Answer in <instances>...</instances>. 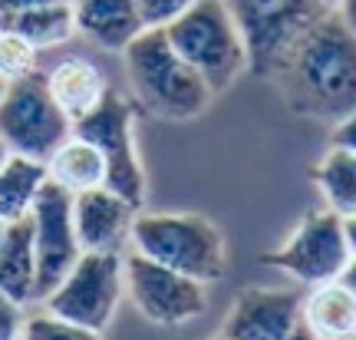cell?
Returning a JSON list of instances; mask_svg holds the SVG:
<instances>
[{"mask_svg": "<svg viewBox=\"0 0 356 340\" xmlns=\"http://www.w3.org/2000/svg\"><path fill=\"white\" fill-rule=\"evenodd\" d=\"M122 56L139 102L159 119L188 123L215 100L211 86L198 76V70H191L178 56L162 26H145L122 50Z\"/></svg>", "mask_w": 356, "mask_h": 340, "instance_id": "2", "label": "cell"}, {"mask_svg": "<svg viewBox=\"0 0 356 340\" xmlns=\"http://www.w3.org/2000/svg\"><path fill=\"white\" fill-rule=\"evenodd\" d=\"M337 13H340V20H343V24L356 33V0H340Z\"/></svg>", "mask_w": 356, "mask_h": 340, "instance_id": "28", "label": "cell"}, {"mask_svg": "<svg viewBox=\"0 0 356 340\" xmlns=\"http://www.w3.org/2000/svg\"><path fill=\"white\" fill-rule=\"evenodd\" d=\"M350 245H346L343 218L333 208H317L291 231V238L280 245L277 252H267L261 261L277 268L293 281L307 288L340 281L343 268L350 265Z\"/></svg>", "mask_w": 356, "mask_h": 340, "instance_id": "9", "label": "cell"}, {"mask_svg": "<svg viewBox=\"0 0 356 340\" xmlns=\"http://www.w3.org/2000/svg\"><path fill=\"white\" fill-rule=\"evenodd\" d=\"M132 205L113 189H89L73 195V231L83 252H122L132 228Z\"/></svg>", "mask_w": 356, "mask_h": 340, "instance_id": "13", "label": "cell"}, {"mask_svg": "<svg viewBox=\"0 0 356 340\" xmlns=\"http://www.w3.org/2000/svg\"><path fill=\"white\" fill-rule=\"evenodd\" d=\"M70 3L76 33L92 40L102 50L122 53L145 30L136 0H70Z\"/></svg>", "mask_w": 356, "mask_h": 340, "instance_id": "14", "label": "cell"}, {"mask_svg": "<svg viewBox=\"0 0 356 340\" xmlns=\"http://www.w3.org/2000/svg\"><path fill=\"white\" fill-rule=\"evenodd\" d=\"M47 86L70 123H79L83 116H89L109 93L102 70L96 63H89L86 56H63L47 73Z\"/></svg>", "mask_w": 356, "mask_h": 340, "instance_id": "15", "label": "cell"}, {"mask_svg": "<svg viewBox=\"0 0 356 340\" xmlns=\"http://www.w3.org/2000/svg\"><path fill=\"white\" fill-rule=\"evenodd\" d=\"M320 3H323L327 10H337V7H340V0H320Z\"/></svg>", "mask_w": 356, "mask_h": 340, "instance_id": "33", "label": "cell"}, {"mask_svg": "<svg viewBox=\"0 0 356 340\" xmlns=\"http://www.w3.org/2000/svg\"><path fill=\"white\" fill-rule=\"evenodd\" d=\"M284 340H317V337H314V334H310V330H307L304 324H297V327H293V330H291V334H287V337H284Z\"/></svg>", "mask_w": 356, "mask_h": 340, "instance_id": "31", "label": "cell"}, {"mask_svg": "<svg viewBox=\"0 0 356 340\" xmlns=\"http://www.w3.org/2000/svg\"><path fill=\"white\" fill-rule=\"evenodd\" d=\"M47 178H53L56 185H63L70 195L99 189V185H106V159H102V152L92 142L70 136L47 159Z\"/></svg>", "mask_w": 356, "mask_h": 340, "instance_id": "19", "label": "cell"}, {"mask_svg": "<svg viewBox=\"0 0 356 340\" xmlns=\"http://www.w3.org/2000/svg\"><path fill=\"white\" fill-rule=\"evenodd\" d=\"M0 294H7L17 304L37 301V258H33L30 215L10 222L0 241Z\"/></svg>", "mask_w": 356, "mask_h": 340, "instance_id": "16", "label": "cell"}, {"mask_svg": "<svg viewBox=\"0 0 356 340\" xmlns=\"http://www.w3.org/2000/svg\"><path fill=\"white\" fill-rule=\"evenodd\" d=\"M122 277H126V291L136 311L159 327L188 324L195 317H202L208 307V294H204L202 281L178 275L139 252L122 258Z\"/></svg>", "mask_w": 356, "mask_h": 340, "instance_id": "10", "label": "cell"}, {"mask_svg": "<svg viewBox=\"0 0 356 340\" xmlns=\"http://www.w3.org/2000/svg\"><path fill=\"white\" fill-rule=\"evenodd\" d=\"M162 30L178 56L198 70L215 96L248 73V47L225 0H198Z\"/></svg>", "mask_w": 356, "mask_h": 340, "instance_id": "4", "label": "cell"}, {"mask_svg": "<svg viewBox=\"0 0 356 340\" xmlns=\"http://www.w3.org/2000/svg\"><path fill=\"white\" fill-rule=\"evenodd\" d=\"M126 291L122 258L115 252H83L60 288L50 291L43 304L47 311L86 330H102L113 324L119 298Z\"/></svg>", "mask_w": 356, "mask_h": 340, "instance_id": "8", "label": "cell"}, {"mask_svg": "<svg viewBox=\"0 0 356 340\" xmlns=\"http://www.w3.org/2000/svg\"><path fill=\"white\" fill-rule=\"evenodd\" d=\"M340 284H343V288L356 298V258H350V265L343 268V275H340Z\"/></svg>", "mask_w": 356, "mask_h": 340, "instance_id": "29", "label": "cell"}, {"mask_svg": "<svg viewBox=\"0 0 356 340\" xmlns=\"http://www.w3.org/2000/svg\"><path fill=\"white\" fill-rule=\"evenodd\" d=\"M129 238L136 252L152 258L159 265L172 268L178 275H188L202 284H211L228 271V248L221 228L195 212L175 215H136Z\"/></svg>", "mask_w": 356, "mask_h": 340, "instance_id": "3", "label": "cell"}, {"mask_svg": "<svg viewBox=\"0 0 356 340\" xmlns=\"http://www.w3.org/2000/svg\"><path fill=\"white\" fill-rule=\"evenodd\" d=\"M343 340H356V337H343Z\"/></svg>", "mask_w": 356, "mask_h": 340, "instance_id": "37", "label": "cell"}, {"mask_svg": "<svg viewBox=\"0 0 356 340\" xmlns=\"http://www.w3.org/2000/svg\"><path fill=\"white\" fill-rule=\"evenodd\" d=\"M37 53H40L37 47L26 43L24 37L0 30V79L13 83L20 76H30L37 70Z\"/></svg>", "mask_w": 356, "mask_h": 340, "instance_id": "22", "label": "cell"}, {"mask_svg": "<svg viewBox=\"0 0 356 340\" xmlns=\"http://www.w3.org/2000/svg\"><path fill=\"white\" fill-rule=\"evenodd\" d=\"M248 47V73L270 79L297 40L330 13L320 0H225Z\"/></svg>", "mask_w": 356, "mask_h": 340, "instance_id": "5", "label": "cell"}, {"mask_svg": "<svg viewBox=\"0 0 356 340\" xmlns=\"http://www.w3.org/2000/svg\"><path fill=\"white\" fill-rule=\"evenodd\" d=\"M40 3H70V0H0V13L26 10V7H40Z\"/></svg>", "mask_w": 356, "mask_h": 340, "instance_id": "27", "label": "cell"}, {"mask_svg": "<svg viewBox=\"0 0 356 340\" xmlns=\"http://www.w3.org/2000/svg\"><path fill=\"white\" fill-rule=\"evenodd\" d=\"M3 89H7V83H3V79H0V96H3Z\"/></svg>", "mask_w": 356, "mask_h": 340, "instance_id": "35", "label": "cell"}, {"mask_svg": "<svg viewBox=\"0 0 356 340\" xmlns=\"http://www.w3.org/2000/svg\"><path fill=\"white\" fill-rule=\"evenodd\" d=\"M291 113L340 119L356 109V33L340 13H323L270 76Z\"/></svg>", "mask_w": 356, "mask_h": 340, "instance_id": "1", "label": "cell"}, {"mask_svg": "<svg viewBox=\"0 0 356 340\" xmlns=\"http://www.w3.org/2000/svg\"><path fill=\"white\" fill-rule=\"evenodd\" d=\"M191 3H198V0H136L145 26H168L175 17L188 10Z\"/></svg>", "mask_w": 356, "mask_h": 340, "instance_id": "24", "label": "cell"}, {"mask_svg": "<svg viewBox=\"0 0 356 340\" xmlns=\"http://www.w3.org/2000/svg\"><path fill=\"white\" fill-rule=\"evenodd\" d=\"M30 222H33V258H37V301H43L50 291L60 288V281L83 254L73 231V195L47 178L30 205Z\"/></svg>", "mask_w": 356, "mask_h": 340, "instance_id": "11", "label": "cell"}, {"mask_svg": "<svg viewBox=\"0 0 356 340\" xmlns=\"http://www.w3.org/2000/svg\"><path fill=\"white\" fill-rule=\"evenodd\" d=\"M7 159H10V149H7V142H3V139H0V165L7 162Z\"/></svg>", "mask_w": 356, "mask_h": 340, "instance_id": "32", "label": "cell"}, {"mask_svg": "<svg viewBox=\"0 0 356 340\" xmlns=\"http://www.w3.org/2000/svg\"><path fill=\"white\" fill-rule=\"evenodd\" d=\"M300 324L317 340L356 337V298L340 284H317L300 304Z\"/></svg>", "mask_w": 356, "mask_h": 340, "instance_id": "17", "label": "cell"}, {"mask_svg": "<svg viewBox=\"0 0 356 340\" xmlns=\"http://www.w3.org/2000/svg\"><path fill=\"white\" fill-rule=\"evenodd\" d=\"M314 182H317L320 195L327 208L350 218L356 215V155L343 149H330L314 169Z\"/></svg>", "mask_w": 356, "mask_h": 340, "instance_id": "21", "label": "cell"}, {"mask_svg": "<svg viewBox=\"0 0 356 340\" xmlns=\"http://www.w3.org/2000/svg\"><path fill=\"white\" fill-rule=\"evenodd\" d=\"M343 231H346V245H350V254L356 258V215L343 218Z\"/></svg>", "mask_w": 356, "mask_h": 340, "instance_id": "30", "label": "cell"}, {"mask_svg": "<svg viewBox=\"0 0 356 340\" xmlns=\"http://www.w3.org/2000/svg\"><path fill=\"white\" fill-rule=\"evenodd\" d=\"M0 30L24 37L37 50L60 47L76 33L73 3H40V7H26V10L0 13Z\"/></svg>", "mask_w": 356, "mask_h": 340, "instance_id": "18", "label": "cell"}, {"mask_svg": "<svg viewBox=\"0 0 356 340\" xmlns=\"http://www.w3.org/2000/svg\"><path fill=\"white\" fill-rule=\"evenodd\" d=\"M330 149H343L356 155V109L337 119V126L330 132Z\"/></svg>", "mask_w": 356, "mask_h": 340, "instance_id": "26", "label": "cell"}, {"mask_svg": "<svg viewBox=\"0 0 356 340\" xmlns=\"http://www.w3.org/2000/svg\"><path fill=\"white\" fill-rule=\"evenodd\" d=\"M304 298L287 288H244L221 324L225 340H284L300 324Z\"/></svg>", "mask_w": 356, "mask_h": 340, "instance_id": "12", "label": "cell"}, {"mask_svg": "<svg viewBox=\"0 0 356 340\" xmlns=\"http://www.w3.org/2000/svg\"><path fill=\"white\" fill-rule=\"evenodd\" d=\"M73 136V123L50 96L47 76L33 73L7 83L0 96V139L13 155L47 162Z\"/></svg>", "mask_w": 356, "mask_h": 340, "instance_id": "6", "label": "cell"}, {"mask_svg": "<svg viewBox=\"0 0 356 340\" xmlns=\"http://www.w3.org/2000/svg\"><path fill=\"white\" fill-rule=\"evenodd\" d=\"M24 340H102V334L86 330L79 324H70L56 314H37L24 324Z\"/></svg>", "mask_w": 356, "mask_h": 340, "instance_id": "23", "label": "cell"}, {"mask_svg": "<svg viewBox=\"0 0 356 340\" xmlns=\"http://www.w3.org/2000/svg\"><path fill=\"white\" fill-rule=\"evenodd\" d=\"M7 225H10V222H3V218H0V241H3V235H7Z\"/></svg>", "mask_w": 356, "mask_h": 340, "instance_id": "34", "label": "cell"}, {"mask_svg": "<svg viewBox=\"0 0 356 340\" xmlns=\"http://www.w3.org/2000/svg\"><path fill=\"white\" fill-rule=\"evenodd\" d=\"M211 340H225V337H221V334H218V337H211Z\"/></svg>", "mask_w": 356, "mask_h": 340, "instance_id": "36", "label": "cell"}, {"mask_svg": "<svg viewBox=\"0 0 356 340\" xmlns=\"http://www.w3.org/2000/svg\"><path fill=\"white\" fill-rule=\"evenodd\" d=\"M73 136L92 142L106 159V189L126 199L132 208L145 205V169H142L139 142H136V106L122 93H106L102 102L79 123Z\"/></svg>", "mask_w": 356, "mask_h": 340, "instance_id": "7", "label": "cell"}, {"mask_svg": "<svg viewBox=\"0 0 356 340\" xmlns=\"http://www.w3.org/2000/svg\"><path fill=\"white\" fill-rule=\"evenodd\" d=\"M43 182H47V162L10 152V159L0 165V218L3 222L26 218Z\"/></svg>", "mask_w": 356, "mask_h": 340, "instance_id": "20", "label": "cell"}, {"mask_svg": "<svg viewBox=\"0 0 356 340\" xmlns=\"http://www.w3.org/2000/svg\"><path fill=\"white\" fill-rule=\"evenodd\" d=\"M24 304L10 301L7 294H0V340H20L24 337Z\"/></svg>", "mask_w": 356, "mask_h": 340, "instance_id": "25", "label": "cell"}]
</instances>
